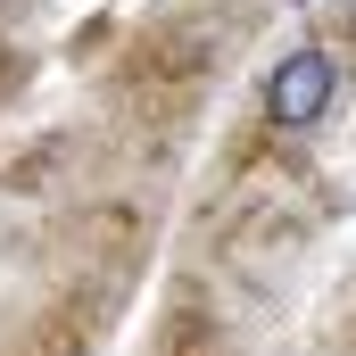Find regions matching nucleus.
I'll use <instances>...</instances> for the list:
<instances>
[{
	"mask_svg": "<svg viewBox=\"0 0 356 356\" xmlns=\"http://www.w3.org/2000/svg\"><path fill=\"white\" fill-rule=\"evenodd\" d=\"M332 99H340V67H332V50H290V58H273L266 75V116L282 133H315L323 116H332Z\"/></svg>",
	"mask_w": 356,
	"mask_h": 356,
	"instance_id": "1",
	"label": "nucleus"
}]
</instances>
